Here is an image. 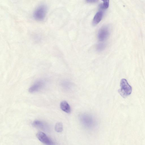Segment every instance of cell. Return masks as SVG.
Instances as JSON below:
<instances>
[{
	"label": "cell",
	"instance_id": "5b68a950",
	"mask_svg": "<svg viewBox=\"0 0 145 145\" xmlns=\"http://www.w3.org/2000/svg\"><path fill=\"white\" fill-rule=\"evenodd\" d=\"M44 82L42 80H39L35 83L29 88V92L33 93L39 91L43 86Z\"/></svg>",
	"mask_w": 145,
	"mask_h": 145
},
{
	"label": "cell",
	"instance_id": "7c38bea8",
	"mask_svg": "<svg viewBox=\"0 0 145 145\" xmlns=\"http://www.w3.org/2000/svg\"><path fill=\"white\" fill-rule=\"evenodd\" d=\"M98 0H86V1L88 3H94L97 2Z\"/></svg>",
	"mask_w": 145,
	"mask_h": 145
},
{
	"label": "cell",
	"instance_id": "7a4b0ae2",
	"mask_svg": "<svg viewBox=\"0 0 145 145\" xmlns=\"http://www.w3.org/2000/svg\"><path fill=\"white\" fill-rule=\"evenodd\" d=\"M47 10V7L46 5H40L34 11L33 14V17L37 20L42 21L45 18Z\"/></svg>",
	"mask_w": 145,
	"mask_h": 145
},
{
	"label": "cell",
	"instance_id": "8fae6325",
	"mask_svg": "<svg viewBox=\"0 0 145 145\" xmlns=\"http://www.w3.org/2000/svg\"><path fill=\"white\" fill-rule=\"evenodd\" d=\"M105 45L103 43H100L97 45L96 49L97 50L101 51L103 50L105 48Z\"/></svg>",
	"mask_w": 145,
	"mask_h": 145
},
{
	"label": "cell",
	"instance_id": "52a82bcc",
	"mask_svg": "<svg viewBox=\"0 0 145 145\" xmlns=\"http://www.w3.org/2000/svg\"><path fill=\"white\" fill-rule=\"evenodd\" d=\"M103 15L102 11L97 12L95 15L93 21V24L94 25L98 24L101 20Z\"/></svg>",
	"mask_w": 145,
	"mask_h": 145
},
{
	"label": "cell",
	"instance_id": "30bf717a",
	"mask_svg": "<svg viewBox=\"0 0 145 145\" xmlns=\"http://www.w3.org/2000/svg\"><path fill=\"white\" fill-rule=\"evenodd\" d=\"M103 2V4L100 5V7L102 9L107 8L109 5V0H102Z\"/></svg>",
	"mask_w": 145,
	"mask_h": 145
},
{
	"label": "cell",
	"instance_id": "6da1fadb",
	"mask_svg": "<svg viewBox=\"0 0 145 145\" xmlns=\"http://www.w3.org/2000/svg\"><path fill=\"white\" fill-rule=\"evenodd\" d=\"M120 88L118 92L123 98H125L131 94L132 92V87L125 79H122L120 82Z\"/></svg>",
	"mask_w": 145,
	"mask_h": 145
},
{
	"label": "cell",
	"instance_id": "ba28073f",
	"mask_svg": "<svg viewBox=\"0 0 145 145\" xmlns=\"http://www.w3.org/2000/svg\"><path fill=\"white\" fill-rule=\"evenodd\" d=\"M60 107L63 111L66 113H69L71 112V109L70 106L67 102L65 101H63L61 103Z\"/></svg>",
	"mask_w": 145,
	"mask_h": 145
},
{
	"label": "cell",
	"instance_id": "277c9868",
	"mask_svg": "<svg viewBox=\"0 0 145 145\" xmlns=\"http://www.w3.org/2000/svg\"><path fill=\"white\" fill-rule=\"evenodd\" d=\"M37 138L42 143L47 145H53L54 142L46 135L42 132H39L36 134Z\"/></svg>",
	"mask_w": 145,
	"mask_h": 145
},
{
	"label": "cell",
	"instance_id": "3957f363",
	"mask_svg": "<svg viewBox=\"0 0 145 145\" xmlns=\"http://www.w3.org/2000/svg\"><path fill=\"white\" fill-rule=\"evenodd\" d=\"M109 34L110 31L108 27L103 26L99 31L97 35L98 39L100 41H104L108 38Z\"/></svg>",
	"mask_w": 145,
	"mask_h": 145
},
{
	"label": "cell",
	"instance_id": "9c48e42d",
	"mask_svg": "<svg viewBox=\"0 0 145 145\" xmlns=\"http://www.w3.org/2000/svg\"><path fill=\"white\" fill-rule=\"evenodd\" d=\"M55 131L58 133H60L62 131L63 129V126L62 123L61 122L57 123L55 126Z\"/></svg>",
	"mask_w": 145,
	"mask_h": 145
},
{
	"label": "cell",
	"instance_id": "8992f818",
	"mask_svg": "<svg viewBox=\"0 0 145 145\" xmlns=\"http://www.w3.org/2000/svg\"><path fill=\"white\" fill-rule=\"evenodd\" d=\"M33 126L37 128L43 130L48 129V126L44 123L39 120H35L32 123Z\"/></svg>",
	"mask_w": 145,
	"mask_h": 145
}]
</instances>
